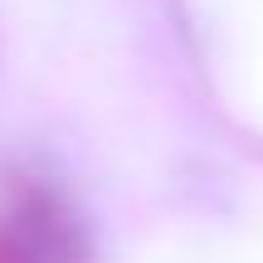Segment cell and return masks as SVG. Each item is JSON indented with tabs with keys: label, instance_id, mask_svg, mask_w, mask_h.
I'll list each match as a JSON object with an SVG mask.
<instances>
[{
	"label": "cell",
	"instance_id": "1",
	"mask_svg": "<svg viewBox=\"0 0 263 263\" xmlns=\"http://www.w3.org/2000/svg\"><path fill=\"white\" fill-rule=\"evenodd\" d=\"M15 258L20 263H73L78 234L73 219L44 195H29L15 215Z\"/></svg>",
	"mask_w": 263,
	"mask_h": 263
},
{
	"label": "cell",
	"instance_id": "2",
	"mask_svg": "<svg viewBox=\"0 0 263 263\" xmlns=\"http://www.w3.org/2000/svg\"><path fill=\"white\" fill-rule=\"evenodd\" d=\"M0 263H15V254H0Z\"/></svg>",
	"mask_w": 263,
	"mask_h": 263
}]
</instances>
